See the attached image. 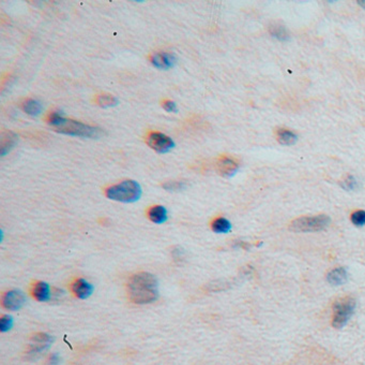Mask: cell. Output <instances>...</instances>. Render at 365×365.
<instances>
[{"mask_svg":"<svg viewBox=\"0 0 365 365\" xmlns=\"http://www.w3.org/2000/svg\"><path fill=\"white\" fill-rule=\"evenodd\" d=\"M130 300L135 304L144 305L154 302L159 298V282L154 275L150 273L135 274L128 284Z\"/></svg>","mask_w":365,"mask_h":365,"instance_id":"6da1fadb","label":"cell"},{"mask_svg":"<svg viewBox=\"0 0 365 365\" xmlns=\"http://www.w3.org/2000/svg\"><path fill=\"white\" fill-rule=\"evenodd\" d=\"M143 193L140 185L135 181H123L106 190V197L122 203H133L138 201Z\"/></svg>","mask_w":365,"mask_h":365,"instance_id":"7a4b0ae2","label":"cell"},{"mask_svg":"<svg viewBox=\"0 0 365 365\" xmlns=\"http://www.w3.org/2000/svg\"><path fill=\"white\" fill-rule=\"evenodd\" d=\"M59 133L74 135L86 139H99L103 135V130L99 127H92L88 125H84L79 122L72 121V119L63 118L62 122L54 128Z\"/></svg>","mask_w":365,"mask_h":365,"instance_id":"3957f363","label":"cell"},{"mask_svg":"<svg viewBox=\"0 0 365 365\" xmlns=\"http://www.w3.org/2000/svg\"><path fill=\"white\" fill-rule=\"evenodd\" d=\"M330 221V217L327 215L305 216L293 220L289 229L293 232H317L325 230Z\"/></svg>","mask_w":365,"mask_h":365,"instance_id":"277c9868","label":"cell"},{"mask_svg":"<svg viewBox=\"0 0 365 365\" xmlns=\"http://www.w3.org/2000/svg\"><path fill=\"white\" fill-rule=\"evenodd\" d=\"M356 309V300L351 297L340 299L334 303L332 324L335 329H342L352 317Z\"/></svg>","mask_w":365,"mask_h":365,"instance_id":"5b68a950","label":"cell"},{"mask_svg":"<svg viewBox=\"0 0 365 365\" xmlns=\"http://www.w3.org/2000/svg\"><path fill=\"white\" fill-rule=\"evenodd\" d=\"M147 143L152 150L161 152V154L168 152L175 147V142L170 137H167L166 134L161 132H154L149 134L148 139H147Z\"/></svg>","mask_w":365,"mask_h":365,"instance_id":"8992f818","label":"cell"},{"mask_svg":"<svg viewBox=\"0 0 365 365\" xmlns=\"http://www.w3.org/2000/svg\"><path fill=\"white\" fill-rule=\"evenodd\" d=\"M26 303L25 294L20 290H11L2 298V305L9 310H19Z\"/></svg>","mask_w":365,"mask_h":365,"instance_id":"52a82bcc","label":"cell"},{"mask_svg":"<svg viewBox=\"0 0 365 365\" xmlns=\"http://www.w3.org/2000/svg\"><path fill=\"white\" fill-rule=\"evenodd\" d=\"M151 63L157 69L168 70L175 66L177 63V57L172 53L159 52L151 56Z\"/></svg>","mask_w":365,"mask_h":365,"instance_id":"ba28073f","label":"cell"},{"mask_svg":"<svg viewBox=\"0 0 365 365\" xmlns=\"http://www.w3.org/2000/svg\"><path fill=\"white\" fill-rule=\"evenodd\" d=\"M238 163L230 157H223L217 162V170L224 177H231L238 172Z\"/></svg>","mask_w":365,"mask_h":365,"instance_id":"9c48e42d","label":"cell"},{"mask_svg":"<svg viewBox=\"0 0 365 365\" xmlns=\"http://www.w3.org/2000/svg\"><path fill=\"white\" fill-rule=\"evenodd\" d=\"M72 291L78 299L86 300V299H88L89 297H91V294L94 293L95 287L92 286L89 281H87L86 279H79L73 284Z\"/></svg>","mask_w":365,"mask_h":365,"instance_id":"30bf717a","label":"cell"},{"mask_svg":"<svg viewBox=\"0 0 365 365\" xmlns=\"http://www.w3.org/2000/svg\"><path fill=\"white\" fill-rule=\"evenodd\" d=\"M34 344L31 346L30 352L32 355H37V353H41L44 350H46L48 347L51 346L53 339L47 334H39L37 335L34 339Z\"/></svg>","mask_w":365,"mask_h":365,"instance_id":"8fae6325","label":"cell"},{"mask_svg":"<svg viewBox=\"0 0 365 365\" xmlns=\"http://www.w3.org/2000/svg\"><path fill=\"white\" fill-rule=\"evenodd\" d=\"M327 279L332 286H342L348 279V272L345 268H336L330 271Z\"/></svg>","mask_w":365,"mask_h":365,"instance_id":"7c38bea8","label":"cell"},{"mask_svg":"<svg viewBox=\"0 0 365 365\" xmlns=\"http://www.w3.org/2000/svg\"><path fill=\"white\" fill-rule=\"evenodd\" d=\"M34 297L39 302H47L52 298L51 287L47 282L39 281L34 288Z\"/></svg>","mask_w":365,"mask_h":365,"instance_id":"4fadbf2b","label":"cell"},{"mask_svg":"<svg viewBox=\"0 0 365 365\" xmlns=\"http://www.w3.org/2000/svg\"><path fill=\"white\" fill-rule=\"evenodd\" d=\"M148 217L152 222L161 225V223H164L168 219V212L164 206L155 205L149 210Z\"/></svg>","mask_w":365,"mask_h":365,"instance_id":"5bb4252c","label":"cell"},{"mask_svg":"<svg viewBox=\"0 0 365 365\" xmlns=\"http://www.w3.org/2000/svg\"><path fill=\"white\" fill-rule=\"evenodd\" d=\"M276 135L277 141L283 145H292L295 144L298 140L297 134L287 129H279L277 130Z\"/></svg>","mask_w":365,"mask_h":365,"instance_id":"9a60e30c","label":"cell"},{"mask_svg":"<svg viewBox=\"0 0 365 365\" xmlns=\"http://www.w3.org/2000/svg\"><path fill=\"white\" fill-rule=\"evenodd\" d=\"M231 221L224 218V217H220L216 218L213 222H212V230L217 234H225L228 233L231 230Z\"/></svg>","mask_w":365,"mask_h":365,"instance_id":"2e32d148","label":"cell"},{"mask_svg":"<svg viewBox=\"0 0 365 365\" xmlns=\"http://www.w3.org/2000/svg\"><path fill=\"white\" fill-rule=\"evenodd\" d=\"M24 111L30 116H39L43 111V107L39 101L29 99L24 103Z\"/></svg>","mask_w":365,"mask_h":365,"instance_id":"e0dca14e","label":"cell"},{"mask_svg":"<svg viewBox=\"0 0 365 365\" xmlns=\"http://www.w3.org/2000/svg\"><path fill=\"white\" fill-rule=\"evenodd\" d=\"M4 135L7 139H4V137H2L1 139V156H4L5 154H7V152L12 149V146H14L16 143L15 134L8 133Z\"/></svg>","mask_w":365,"mask_h":365,"instance_id":"ac0fdd59","label":"cell"},{"mask_svg":"<svg viewBox=\"0 0 365 365\" xmlns=\"http://www.w3.org/2000/svg\"><path fill=\"white\" fill-rule=\"evenodd\" d=\"M97 103H99V106L102 107H113L118 105L119 100L116 97L111 95H101L97 98Z\"/></svg>","mask_w":365,"mask_h":365,"instance_id":"d6986e66","label":"cell"},{"mask_svg":"<svg viewBox=\"0 0 365 365\" xmlns=\"http://www.w3.org/2000/svg\"><path fill=\"white\" fill-rule=\"evenodd\" d=\"M270 34L272 35V37H274V38H276V39L282 40V41L288 39L287 30L284 28V27L280 26V25L272 26L270 28Z\"/></svg>","mask_w":365,"mask_h":365,"instance_id":"ffe728a7","label":"cell"},{"mask_svg":"<svg viewBox=\"0 0 365 365\" xmlns=\"http://www.w3.org/2000/svg\"><path fill=\"white\" fill-rule=\"evenodd\" d=\"M163 188L170 193H180L187 188V185L183 182H168L163 185Z\"/></svg>","mask_w":365,"mask_h":365,"instance_id":"44dd1931","label":"cell"},{"mask_svg":"<svg viewBox=\"0 0 365 365\" xmlns=\"http://www.w3.org/2000/svg\"><path fill=\"white\" fill-rule=\"evenodd\" d=\"M351 222L357 227L365 226V211H356L351 214Z\"/></svg>","mask_w":365,"mask_h":365,"instance_id":"7402d4cb","label":"cell"},{"mask_svg":"<svg viewBox=\"0 0 365 365\" xmlns=\"http://www.w3.org/2000/svg\"><path fill=\"white\" fill-rule=\"evenodd\" d=\"M341 186L345 190L351 192V190H355L358 187V182L355 176L349 175V176H347L344 181L341 182Z\"/></svg>","mask_w":365,"mask_h":365,"instance_id":"603a6c76","label":"cell"},{"mask_svg":"<svg viewBox=\"0 0 365 365\" xmlns=\"http://www.w3.org/2000/svg\"><path fill=\"white\" fill-rule=\"evenodd\" d=\"M13 326V318L9 315H4L0 319V331L1 332H8Z\"/></svg>","mask_w":365,"mask_h":365,"instance_id":"cb8c5ba5","label":"cell"},{"mask_svg":"<svg viewBox=\"0 0 365 365\" xmlns=\"http://www.w3.org/2000/svg\"><path fill=\"white\" fill-rule=\"evenodd\" d=\"M163 107H164V110H165V111L171 112V113H172V112H177V111H178L176 102L171 101V100L165 101L164 103H163Z\"/></svg>","mask_w":365,"mask_h":365,"instance_id":"d4e9b609","label":"cell"},{"mask_svg":"<svg viewBox=\"0 0 365 365\" xmlns=\"http://www.w3.org/2000/svg\"><path fill=\"white\" fill-rule=\"evenodd\" d=\"M59 363H60V357H59L58 353H53V355L50 357V360H48V364L58 365Z\"/></svg>","mask_w":365,"mask_h":365,"instance_id":"484cf974","label":"cell"},{"mask_svg":"<svg viewBox=\"0 0 365 365\" xmlns=\"http://www.w3.org/2000/svg\"><path fill=\"white\" fill-rule=\"evenodd\" d=\"M358 3H359V4H360L362 8H364V9H365V0H359V1H358Z\"/></svg>","mask_w":365,"mask_h":365,"instance_id":"4316f807","label":"cell"}]
</instances>
